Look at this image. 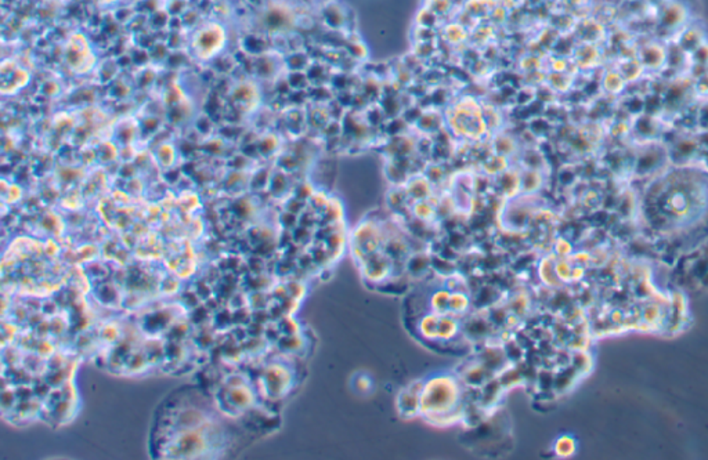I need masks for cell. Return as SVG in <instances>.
<instances>
[]
</instances>
